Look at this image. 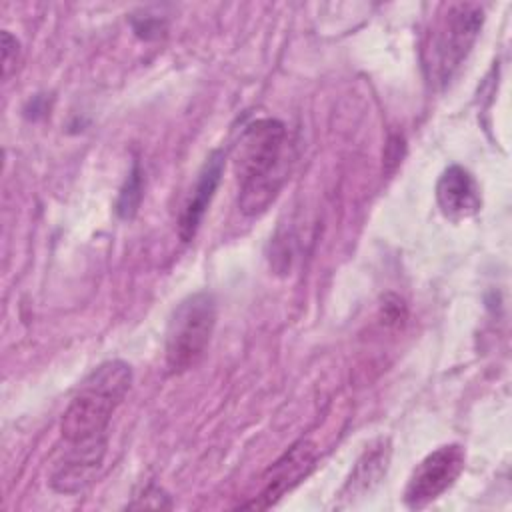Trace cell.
<instances>
[{"instance_id": "cell-2", "label": "cell", "mask_w": 512, "mask_h": 512, "mask_svg": "<svg viewBox=\"0 0 512 512\" xmlns=\"http://www.w3.org/2000/svg\"><path fill=\"white\" fill-rule=\"evenodd\" d=\"M132 384V368L124 360H106L78 386L60 422L68 444L108 440V424Z\"/></svg>"}, {"instance_id": "cell-6", "label": "cell", "mask_w": 512, "mask_h": 512, "mask_svg": "<svg viewBox=\"0 0 512 512\" xmlns=\"http://www.w3.org/2000/svg\"><path fill=\"white\" fill-rule=\"evenodd\" d=\"M314 462L316 446L310 440H298L268 468L260 494L252 502L242 504L240 508L266 510L274 506L288 490H292L300 480L310 474Z\"/></svg>"}, {"instance_id": "cell-10", "label": "cell", "mask_w": 512, "mask_h": 512, "mask_svg": "<svg viewBox=\"0 0 512 512\" xmlns=\"http://www.w3.org/2000/svg\"><path fill=\"white\" fill-rule=\"evenodd\" d=\"M388 462H390V444L388 440L380 438L370 448H366L364 454L358 458L340 496L352 500L356 496H364L366 492H370L386 474Z\"/></svg>"}, {"instance_id": "cell-7", "label": "cell", "mask_w": 512, "mask_h": 512, "mask_svg": "<svg viewBox=\"0 0 512 512\" xmlns=\"http://www.w3.org/2000/svg\"><path fill=\"white\" fill-rule=\"evenodd\" d=\"M52 466L50 486L60 494H78L92 484L102 466L108 440L68 444Z\"/></svg>"}, {"instance_id": "cell-1", "label": "cell", "mask_w": 512, "mask_h": 512, "mask_svg": "<svg viewBox=\"0 0 512 512\" xmlns=\"http://www.w3.org/2000/svg\"><path fill=\"white\" fill-rule=\"evenodd\" d=\"M290 162V140L280 120L260 118L242 130L234 154V172L238 208L244 216H260L272 206L288 178Z\"/></svg>"}, {"instance_id": "cell-11", "label": "cell", "mask_w": 512, "mask_h": 512, "mask_svg": "<svg viewBox=\"0 0 512 512\" xmlns=\"http://www.w3.org/2000/svg\"><path fill=\"white\" fill-rule=\"evenodd\" d=\"M142 196H144V186H142V170H140V164L134 162L132 170H130V176L126 178L120 194H118V200H116V212L120 218L128 220V218H134V214L138 212L140 208V202H142Z\"/></svg>"}, {"instance_id": "cell-13", "label": "cell", "mask_w": 512, "mask_h": 512, "mask_svg": "<svg viewBox=\"0 0 512 512\" xmlns=\"http://www.w3.org/2000/svg\"><path fill=\"white\" fill-rule=\"evenodd\" d=\"M382 318H384L386 324L400 326L406 318V306H404L402 298H398L394 294H388L384 298V304H382Z\"/></svg>"}, {"instance_id": "cell-4", "label": "cell", "mask_w": 512, "mask_h": 512, "mask_svg": "<svg viewBox=\"0 0 512 512\" xmlns=\"http://www.w3.org/2000/svg\"><path fill=\"white\" fill-rule=\"evenodd\" d=\"M484 22V10L478 4H452L440 20L432 38V78L446 84L466 60Z\"/></svg>"}, {"instance_id": "cell-8", "label": "cell", "mask_w": 512, "mask_h": 512, "mask_svg": "<svg viewBox=\"0 0 512 512\" xmlns=\"http://www.w3.org/2000/svg\"><path fill=\"white\" fill-rule=\"evenodd\" d=\"M436 202L440 212L454 222L470 218L482 206L478 182L466 168L452 164L436 182Z\"/></svg>"}, {"instance_id": "cell-12", "label": "cell", "mask_w": 512, "mask_h": 512, "mask_svg": "<svg viewBox=\"0 0 512 512\" xmlns=\"http://www.w3.org/2000/svg\"><path fill=\"white\" fill-rule=\"evenodd\" d=\"M0 50H2V74H4V78H8L12 74V70L16 68L18 54H20V44L8 30L2 32Z\"/></svg>"}, {"instance_id": "cell-3", "label": "cell", "mask_w": 512, "mask_h": 512, "mask_svg": "<svg viewBox=\"0 0 512 512\" xmlns=\"http://www.w3.org/2000/svg\"><path fill=\"white\" fill-rule=\"evenodd\" d=\"M218 310L210 292H194L180 300L166 328V366L172 374L194 368L206 354L214 334Z\"/></svg>"}, {"instance_id": "cell-9", "label": "cell", "mask_w": 512, "mask_h": 512, "mask_svg": "<svg viewBox=\"0 0 512 512\" xmlns=\"http://www.w3.org/2000/svg\"><path fill=\"white\" fill-rule=\"evenodd\" d=\"M222 170H224V154L220 150H214L200 174H198V180H196V186H194V192L190 196V200L186 202L182 214H180V220H178V234L182 238V242H190L198 228H200V222L206 214V208L220 184V178H222Z\"/></svg>"}, {"instance_id": "cell-5", "label": "cell", "mask_w": 512, "mask_h": 512, "mask_svg": "<svg viewBox=\"0 0 512 512\" xmlns=\"http://www.w3.org/2000/svg\"><path fill=\"white\" fill-rule=\"evenodd\" d=\"M464 464L466 452L460 444H444L432 450L412 470L404 488V504L412 510L428 506L458 480Z\"/></svg>"}]
</instances>
